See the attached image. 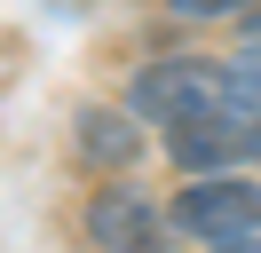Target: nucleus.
Listing matches in <instances>:
<instances>
[{"mask_svg":"<svg viewBox=\"0 0 261 253\" xmlns=\"http://www.w3.org/2000/svg\"><path fill=\"white\" fill-rule=\"evenodd\" d=\"M253 158H261V127H253Z\"/></svg>","mask_w":261,"mask_h":253,"instance_id":"1a4fd4ad","label":"nucleus"},{"mask_svg":"<svg viewBox=\"0 0 261 253\" xmlns=\"http://www.w3.org/2000/svg\"><path fill=\"white\" fill-rule=\"evenodd\" d=\"M214 253H261V230H253V237H222Z\"/></svg>","mask_w":261,"mask_h":253,"instance_id":"6e6552de","label":"nucleus"},{"mask_svg":"<svg viewBox=\"0 0 261 253\" xmlns=\"http://www.w3.org/2000/svg\"><path fill=\"white\" fill-rule=\"evenodd\" d=\"M87 237H95L103 253H166L159 206L135 198V190H95V198H87Z\"/></svg>","mask_w":261,"mask_h":253,"instance_id":"7ed1b4c3","label":"nucleus"},{"mask_svg":"<svg viewBox=\"0 0 261 253\" xmlns=\"http://www.w3.org/2000/svg\"><path fill=\"white\" fill-rule=\"evenodd\" d=\"M127 103H135V119L166 127V135H174V127H198V119H261V111L229 87L222 63H198V56L150 63V71L127 87Z\"/></svg>","mask_w":261,"mask_h":253,"instance_id":"f257e3e1","label":"nucleus"},{"mask_svg":"<svg viewBox=\"0 0 261 253\" xmlns=\"http://www.w3.org/2000/svg\"><path fill=\"white\" fill-rule=\"evenodd\" d=\"M174 230H190V237H206V245H222V237H253L261 230V182H245L238 166H222V174H198L190 190L174 198Z\"/></svg>","mask_w":261,"mask_h":253,"instance_id":"f03ea898","label":"nucleus"},{"mask_svg":"<svg viewBox=\"0 0 261 253\" xmlns=\"http://www.w3.org/2000/svg\"><path fill=\"white\" fill-rule=\"evenodd\" d=\"M174 16H190V24H214V16H238V8H253V0H166Z\"/></svg>","mask_w":261,"mask_h":253,"instance_id":"0eeeda50","label":"nucleus"},{"mask_svg":"<svg viewBox=\"0 0 261 253\" xmlns=\"http://www.w3.org/2000/svg\"><path fill=\"white\" fill-rule=\"evenodd\" d=\"M253 127L261 119H198V127H174L166 135V158L182 174H222L238 158H253Z\"/></svg>","mask_w":261,"mask_h":253,"instance_id":"20e7f679","label":"nucleus"},{"mask_svg":"<svg viewBox=\"0 0 261 253\" xmlns=\"http://www.w3.org/2000/svg\"><path fill=\"white\" fill-rule=\"evenodd\" d=\"M222 71H229V87H238V95H245V103H253V111H261V40H245V47H238V56H229V63H222Z\"/></svg>","mask_w":261,"mask_h":253,"instance_id":"423d86ee","label":"nucleus"},{"mask_svg":"<svg viewBox=\"0 0 261 253\" xmlns=\"http://www.w3.org/2000/svg\"><path fill=\"white\" fill-rule=\"evenodd\" d=\"M80 150L95 158V166H135V150H143V135H135L119 111H80Z\"/></svg>","mask_w":261,"mask_h":253,"instance_id":"39448f33","label":"nucleus"}]
</instances>
